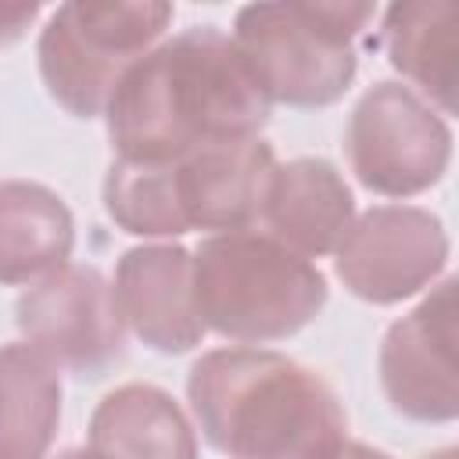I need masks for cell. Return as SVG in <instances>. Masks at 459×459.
<instances>
[{
    "mask_svg": "<svg viewBox=\"0 0 459 459\" xmlns=\"http://www.w3.org/2000/svg\"><path fill=\"white\" fill-rule=\"evenodd\" d=\"M269 108L233 39L215 25H194L122 75L104 118L122 161L161 165L212 143L258 136Z\"/></svg>",
    "mask_w": 459,
    "mask_h": 459,
    "instance_id": "1",
    "label": "cell"
},
{
    "mask_svg": "<svg viewBox=\"0 0 459 459\" xmlns=\"http://www.w3.org/2000/svg\"><path fill=\"white\" fill-rule=\"evenodd\" d=\"M204 441L230 459H333L348 416L330 384L265 348H215L186 373Z\"/></svg>",
    "mask_w": 459,
    "mask_h": 459,
    "instance_id": "2",
    "label": "cell"
},
{
    "mask_svg": "<svg viewBox=\"0 0 459 459\" xmlns=\"http://www.w3.org/2000/svg\"><path fill=\"white\" fill-rule=\"evenodd\" d=\"M190 287L204 330L240 344L287 341L326 305V276L255 230L204 237L190 255Z\"/></svg>",
    "mask_w": 459,
    "mask_h": 459,
    "instance_id": "3",
    "label": "cell"
},
{
    "mask_svg": "<svg viewBox=\"0 0 459 459\" xmlns=\"http://www.w3.org/2000/svg\"><path fill=\"white\" fill-rule=\"evenodd\" d=\"M373 4H247L233 18V47L269 104L326 108L359 72L355 36Z\"/></svg>",
    "mask_w": 459,
    "mask_h": 459,
    "instance_id": "4",
    "label": "cell"
},
{
    "mask_svg": "<svg viewBox=\"0 0 459 459\" xmlns=\"http://www.w3.org/2000/svg\"><path fill=\"white\" fill-rule=\"evenodd\" d=\"M176 7L161 0H68L36 43L47 93L75 118L104 115L122 75L154 50Z\"/></svg>",
    "mask_w": 459,
    "mask_h": 459,
    "instance_id": "5",
    "label": "cell"
},
{
    "mask_svg": "<svg viewBox=\"0 0 459 459\" xmlns=\"http://www.w3.org/2000/svg\"><path fill=\"white\" fill-rule=\"evenodd\" d=\"M344 151L355 179L384 197H412L441 183L452 161L448 122L409 86L373 82L348 115Z\"/></svg>",
    "mask_w": 459,
    "mask_h": 459,
    "instance_id": "6",
    "label": "cell"
},
{
    "mask_svg": "<svg viewBox=\"0 0 459 459\" xmlns=\"http://www.w3.org/2000/svg\"><path fill=\"white\" fill-rule=\"evenodd\" d=\"M14 323L29 348L57 369L100 377L126 351V326L115 308V290L93 265H72L36 280L14 305Z\"/></svg>",
    "mask_w": 459,
    "mask_h": 459,
    "instance_id": "7",
    "label": "cell"
},
{
    "mask_svg": "<svg viewBox=\"0 0 459 459\" xmlns=\"http://www.w3.org/2000/svg\"><path fill=\"white\" fill-rule=\"evenodd\" d=\"M445 265V222L416 204H377L362 212L333 251L337 280L369 305H398L420 294Z\"/></svg>",
    "mask_w": 459,
    "mask_h": 459,
    "instance_id": "8",
    "label": "cell"
},
{
    "mask_svg": "<svg viewBox=\"0 0 459 459\" xmlns=\"http://www.w3.org/2000/svg\"><path fill=\"white\" fill-rule=\"evenodd\" d=\"M380 387L394 412L416 423L459 416L455 384V280H441L409 316L394 319L377 355Z\"/></svg>",
    "mask_w": 459,
    "mask_h": 459,
    "instance_id": "9",
    "label": "cell"
},
{
    "mask_svg": "<svg viewBox=\"0 0 459 459\" xmlns=\"http://www.w3.org/2000/svg\"><path fill=\"white\" fill-rule=\"evenodd\" d=\"M276 154L262 136L212 143L172 161V190L190 230L240 233L262 219Z\"/></svg>",
    "mask_w": 459,
    "mask_h": 459,
    "instance_id": "10",
    "label": "cell"
},
{
    "mask_svg": "<svg viewBox=\"0 0 459 459\" xmlns=\"http://www.w3.org/2000/svg\"><path fill=\"white\" fill-rule=\"evenodd\" d=\"M115 308L147 348L183 355L201 344L204 323L194 308L190 251L179 244L129 247L115 269Z\"/></svg>",
    "mask_w": 459,
    "mask_h": 459,
    "instance_id": "11",
    "label": "cell"
},
{
    "mask_svg": "<svg viewBox=\"0 0 459 459\" xmlns=\"http://www.w3.org/2000/svg\"><path fill=\"white\" fill-rule=\"evenodd\" d=\"M262 222L301 258L333 255L355 222V197L326 158H294L273 169Z\"/></svg>",
    "mask_w": 459,
    "mask_h": 459,
    "instance_id": "12",
    "label": "cell"
},
{
    "mask_svg": "<svg viewBox=\"0 0 459 459\" xmlns=\"http://www.w3.org/2000/svg\"><path fill=\"white\" fill-rule=\"evenodd\" d=\"M90 452L97 459H197V434L169 391L122 384L90 416Z\"/></svg>",
    "mask_w": 459,
    "mask_h": 459,
    "instance_id": "13",
    "label": "cell"
},
{
    "mask_svg": "<svg viewBox=\"0 0 459 459\" xmlns=\"http://www.w3.org/2000/svg\"><path fill=\"white\" fill-rule=\"evenodd\" d=\"M75 244L68 204L43 183H0V283H36L61 269Z\"/></svg>",
    "mask_w": 459,
    "mask_h": 459,
    "instance_id": "14",
    "label": "cell"
},
{
    "mask_svg": "<svg viewBox=\"0 0 459 459\" xmlns=\"http://www.w3.org/2000/svg\"><path fill=\"white\" fill-rule=\"evenodd\" d=\"M61 423V369L25 341L0 344V459H47Z\"/></svg>",
    "mask_w": 459,
    "mask_h": 459,
    "instance_id": "15",
    "label": "cell"
},
{
    "mask_svg": "<svg viewBox=\"0 0 459 459\" xmlns=\"http://www.w3.org/2000/svg\"><path fill=\"white\" fill-rule=\"evenodd\" d=\"M384 50L394 72L412 79L445 115L455 111V7L445 0L391 4Z\"/></svg>",
    "mask_w": 459,
    "mask_h": 459,
    "instance_id": "16",
    "label": "cell"
},
{
    "mask_svg": "<svg viewBox=\"0 0 459 459\" xmlns=\"http://www.w3.org/2000/svg\"><path fill=\"white\" fill-rule=\"evenodd\" d=\"M104 212L133 237H183L186 222L172 190V161H122L115 158L104 176Z\"/></svg>",
    "mask_w": 459,
    "mask_h": 459,
    "instance_id": "17",
    "label": "cell"
},
{
    "mask_svg": "<svg viewBox=\"0 0 459 459\" xmlns=\"http://www.w3.org/2000/svg\"><path fill=\"white\" fill-rule=\"evenodd\" d=\"M39 11H43V7H39L36 0H32V4H0V47L22 39L25 29L39 18Z\"/></svg>",
    "mask_w": 459,
    "mask_h": 459,
    "instance_id": "18",
    "label": "cell"
},
{
    "mask_svg": "<svg viewBox=\"0 0 459 459\" xmlns=\"http://www.w3.org/2000/svg\"><path fill=\"white\" fill-rule=\"evenodd\" d=\"M333 459H391V455L380 452V448H373V445H362V441H344Z\"/></svg>",
    "mask_w": 459,
    "mask_h": 459,
    "instance_id": "19",
    "label": "cell"
},
{
    "mask_svg": "<svg viewBox=\"0 0 459 459\" xmlns=\"http://www.w3.org/2000/svg\"><path fill=\"white\" fill-rule=\"evenodd\" d=\"M57 459H97V455H93L90 448H65Z\"/></svg>",
    "mask_w": 459,
    "mask_h": 459,
    "instance_id": "20",
    "label": "cell"
},
{
    "mask_svg": "<svg viewBox=\"0 0 459 459\" xmlns=\"http://www.w3.org/2000/svg\"><path fill=\"white\" fill-rule=\"evenodd\" d=\"M423 459H455V448L448 445V448H437V452H427Z\"/></svg>",
    "mask_w": 459,
    "mask_h": 459,
    "instance_id": "21",
    "label": "cell"
}]
</instances>
